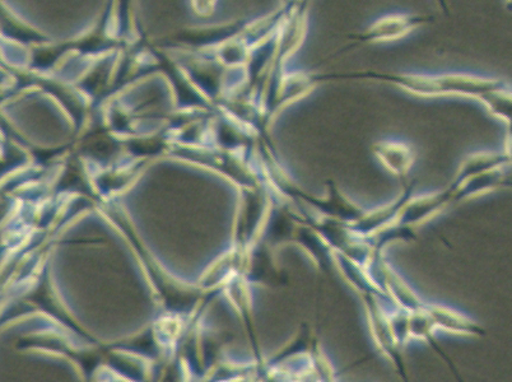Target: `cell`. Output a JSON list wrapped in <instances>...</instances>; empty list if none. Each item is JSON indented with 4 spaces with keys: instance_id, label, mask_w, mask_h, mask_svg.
<instances>
[{
    "instance_id": "1",
    "label": "cell",
    "mask_w": 512,
    "mask_h": 382,
    "mask_svg": "<svg viewBox=\"0 0 512 382\" xmlns=\"http://www.w3.org/2000/svg\"><path fill=\"white\" fill-rule=\"evenodd\" d=\"M328 79H371L392 83L402 90L418 97L463 96L482 99L487 93L497 90L491 79L472 76V74H417V73H383L361 72L348 74H327L316 76V81Z\"/></svg>"
},
{
    "instance_id": "2",
    "label": "cell",
    "mask_w": 512,
    "mask_h": 382,
    "mask_svg": "<svg viewBox=\"0 0 512 382\" xmlns=\"http://www.w3.org/2000/svg\"><path fill=\"white\" fill-rule=\"evenodd\" d=\"M361 300L365 307L371 338L374 340L376 348L386 360L392 363L395 372L403 382H412L406 358H404V348L399 346L392 328H390L389 310L392 302L388 298L376 296L363 297Z\"/></svg>"
},
{
    "instance_id": "3",
    "label": "cell",
    "mask_w": 512,
    "mask_h": 382,
    "mask_svg": "<svg viewBox=\"0 0 512 382\" xmlns=\"http://www.w3.org/2000/svg\"><path fill=\"white\" fill-rule=\"evenodd\" d=\"M300 198L305 200L309 209L316 213V217L346 223V225L357 222L366 212L349 199L333 181H328V194L324 198H316L304 191Z\"/></svg>"
},
{
    "instance_id": "4",
    "label": "cell",
    "mask_w": 512,
    "mask_h": 382,
    "mask_svg": "<svg viewBox=\"0 0 512 382\" xmlns=\"http://www.w3.org/2000/svg\"><path fill=\"white\" fill-rule=\"evenodd\" d=\"M413 189V185H409L408 188L404 189L403 194L394 199L392 203L366 211L360 220L348 225V227L356 235L369 240L379 235L380 232L388 230L399 220L400 213L412 198Z\"/></svg>"
},
{
    "instance_id": "5",
    "label": "cell",
    "mask_w": 512,
    "mask_h": 382,
    "mask_svg": "<svg viewBox=\"0 0 512 382\" xmlns=\"http://www.w3.org/2000/svg\"><path fill=\"white\" fill-rule=\"evenodd\" d=\"M431 18L423 16L392 15L379 18L357 35H351L357 43H383L393 41L411 34L423 23L430 22Z\"/></svg>"
},
{
    "instance_id": "6",
    "label": "cell",
    "mask_w": 512,
    "mask_h": 382,
    "mask_svg": "<svg viewBox=\"0 0 512 382\" xmlns=\"http://www.w3.org/2000/svg\"><path fill=\"white\" fill-rule=\"evenodd\" d=\"M455 202L454 190L449 188L435 193L423 194L418 198H411L400 213L397 225L414 230L434 218L442 209Z\"/></svg>"
},
{
    "instance_id": "7",
    "label": "cell",
    "mask_w": 512,
    "mask_h": 382,
    "mask_svg": "<svg viewBox=\"0 0 512 382\" xmlns=\"http://www.w3.org/2000/svg\"><path fill=\"white\" fill-rule=\"evenodd\" d=\"M425 310L434 323L437 332L458 337L479 338L484 335V329L476 320L465 315L464 312L453 307L441 304H426Z\"/></svg>"
},
{
    "instance_id": "8",
    "label": "cell",
    "mask_w": 512,
    "mask_h": 382,
    "mask_svg": "<svg viewBox=\"0 0 512 382\" xmlns=\"http://www.w3.org/2000/svg\"><path fill=\"white\" fill-rule=\"evenodd\" d=\"M372 152L390 174L398 176L400 179H406L416 161V152L413 147L404 142L393 141V139L376 142L372 146Z\"/></svg>"
},
{
    "instance_id": "9",
    "label": "cell",
    "mask_w": 512,
    "mask_h": 382,
    "mask_svg": "<svg viewBox=\"0 0 512 382\" xmlns=\"http://www.w3.org/2000/svg\"><path fill=\"white\" fill-rule=\"evenodd\" d=\"M334 268L341 273V276L352 287L361 298L376 296L388 298L384 292L377 287L374 279H372L369 270L365 265L349 259L348 256L334 251ZM389 300V298H388Z\"/></svg>"
},
{
    "instance_id": "10",
    "label": "cell",
    "mask_w": 512,
    "mask_h": 382,
    "mask_svg": "<svg viewBox=\"0 0 512 382\" xmlns=\"http://www.w3.org/2000/svg\"><path fill=\"white\" fill-rule=\"evenodd\" d=\"M437 330L435 328L434 323L430 316H428L427 311L425 309L411 312V337L412 340H421V342H425L430 344L432 349L436 353H439L441 358L445 357L446 354L444 349L440 347V344L437 343L436 340Z\"/></svg>"
},
{
    "instance_id": "11",
    "label": "cell",
    "mask_w": 512,
    "mask_h": 382,
    "mask_svg": "<svg viewBox=\"0 0 512 382\" xmlns=\"http://www.w3.org/2000/svg\"><path fill=\"white\" fill-rule=\"evenodd\" d=\"M310 374L315 382H337V372L316 335L310 352Z\"/></svg>"
},
{
    "instance_id": "12",
    "label": "cell",
    "mask_w": 512,
    "mask_h": 382,
    "mask_svg": "<svg viewBox=\"0 0 512 382\" xmlns=\"http://www.w3.org/2000/svg\"><path fill=\"white\" fill-rule=\"evenodd\" d=\"M390 328L394 334L399 346L404 348L411 342V312L398 309V307H390L389 310Z\"/></svg>"
}]
</instances>
